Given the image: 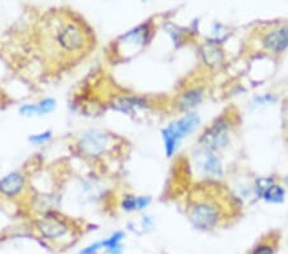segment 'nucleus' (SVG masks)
<instances>
[{"instance_id": "obj_4", "label": "nucleus", "mask_w": 288, "mask_h": 254, "mask_svg": "<svg viewBox=\"0 0 288 254\" xmlns=\"http://www.w3.org/2000/svg\"><path fill=\"white\" fill-rule=\"evenodd\" d=\"M116 135L100 129H89L78 135L77 150L89 160H101L111 154L116 144Z\"/></svg>"}, {"instance_id": "obj_25", "label": "nucleus", "mask_w": 288, "mask_h": 254, "mask_svg": "<svg viewBox=\"0 0 288 254\" xmlns=\"http://www.w3.org/2000/svg\"><path fill=\"white\" fill-rule=\"evenodd\" d=\"M151 204V197L149 195H138L137 197V212L145 211Z\"/></svg>"}, {"instance_id": "obj_18", "label": "nucleus", "mask_w": 288, "mask_h": 254, "mask_svg": "<svg viewBox=\"0 0 288 254\" xmlns=\"http://www.w3.org/2000/svg\"><path fill=\"white\" fill-rule=\"evenodd\" d=\"M121 208L124 212H137V197L133 194H124L121 200Z\"/></svg>"}, {"instance_id": "obj_24", "label": "nucleus", "mask_w": 288, "mask_h": 254, "mask_svg": "<svg viewBox=\"0 0 288 254\" xmlns=\"http://www.w3.org/2000/svg\"><path fill=\"white\" fill-rule=\"evenodd\" d=\"M101 249H104V246H102V240L95 241V243L90 244V245L85 246L82 250H80V254H97Z\"/></svg>"}, {"instance_id": "obj_8", "label": "nucleus", "mask_w": 288, "mask_h": 254, "mask_svg": "<svg viewBox=\"0 0 288 254\" xmlns=\"http://www.w3.org/2000/svg\"><path fill=\"white\" fill-rule=\"evenodd\" d=\"M194 161L202 176H206L209 179H218L223 176V165L217 151L199 146L194 153Z\"/></svg>"}, {"instance_id": "obj_23", "label": "nucleus", "mask_w": 288, "mask_h": 254, "mask_svg": "<svg viewBox=\"0 0 288 254\" xmlns=\"http://www.w3.org/2000/svg\"><path fill=\"white\" fill-rule=\"evenodd\" d=\"M275 248L274 244L270 243H261L256 245L255 248L251 250L250 254H274Z\"/></svg>"}, {"instance_id": "obj_16", "label": "nucleus", "mask_w": 288, "mask_h": 254, "mask_svg": "<svg viewBox=\"0 0 288 254\" xmlns=\"http://www.w3.org/2000/svg\"><path fill=\"white\" fill-rule=\"evenodd\" d=\"M261 198L270 204H280L285 199V189L279 184H274L272 187L267 190Z\"/></svg>"}, {"instance_id": "obj_6", "label": "nucleus", "mask_w": 288, "mask_h": 254, "mask_svg": "<svg viewBox=\"0 0 288 254\" xmlns=\"http://www.w3.org/2000/svg\"><path fill=\"white\" fill-rule=\"evenodd\" d=\"M33 226L44 239L50 241L62 240L72 231V224L69 219L51 209L36 218L33 221Z\"/></svg>"}, {"instance_id": "obj_14", "label": "nucleus", "mask_w": 288, "mask_h": 254, "mask_svg": "<svg viewBox=\"0 0 288 254\" xmlns=\"http://www.w3.org/2000/svg\"><path fill=\"white\" fill-rule=\"evenodd\" d=\"M200 122H201V117L197 112H189V113L183 114L177 121H174V124L178 133L185 139L196 130Z\"/></svg>"}, {"instance_id": "obj_12", "label": "nucleus", "mask_w": 288, "mask_h": 254, "mask_svg": "<svg viewBox=\"0 0 288 254\" xmlns=\"http://www.w3.org/2000/svg\"><path fill=\"white\" fill-rule=\"evenodd\" d=\"M200 57L202 63L209 68H218L224 62V53L221 44L206 40L200 46Z\"/></svg>"}, {"instance_id": "obj_2", "label": "nucleus", "mask_w": 288, "mask_h": 254, "mask_svg": "<svg viewBox=\"0 0 288 254\" xmlns=\"http://www.w3.org/2000/svg\"><path fill=\"white\" fill-rule=\"evenodd\" d=\"M187 218L197 230L210 231L224 218L223 204L218 197L200 193L190 200Z\"/></svg>"}, {"instance_id": "obj_1", "label": "nucleus", "mask_w": 288, "mask_h": 254, "mask_svg": "<svg viewBox=\"0 0 288 254\" xmlns=\"http://www.w3.org/2000/svg\"><path fill=\"white\" fill-rule=\"evenodd\" d=\"M45 40L60 57L75 59L91 50L94 34L85 21L76 19L73 14L60 13L46 22Z\"/></svg>"}, {"instance_id": "obj_9", "label": "nucleus", "mask_w": 288, "mask_h": 254, "mask_svg": "<svg viewBox=\"0 0 288 254\" xmlns=\"http://www.w3.org/2000/svg\"><path fill=\"white\" fill-rule=\"evenodd\" d=\"M205 99V86L204 85H192V86L183 89L177 95L174 102V107L178 112L189 113L194 112L196 107H199Z\"/></svg>"}, {"instance_id": "obj_26", "label": "nucleus", "mask_w": 288, "mask_h": 254, "mask_svg": "<svg viewBox=\"0 0 288 254\" xmlns=\"http://www.w3.org/2000/svg\"><path fill=\"white\" fill-rule=\"evenodd\" d=\"M141 224H142L143 229H150V227H153L154 221L151 216H143L142 219H141Z\"/></svg>"}, {"instance_id": "obj_15", "label": "nucleus", "mask_w": 288, "mask_h": 254, "mask_svg": "<svg viewBox=\"0 0 288 254\" xmlns=\"http://www.w3.org/2000/svg\"><path fill=\"white\" fill-rule=\"evenodd\" d=\"M126 238V234L123 231H116L112 234L109 238L102 240V246L104 250L108 254H123V245L122 241Z\"/></svg>"}, {"instance_id": "obj_5", "label": "nucleus", "mask_w": 288, "mask_h": 254, "mask_svg": "<svg viewBox=\"0 0 288 254\" xmlns=\"http://www.w3.org/2000/svg\"><path fill=\"white\" fill-rule=\"evenodd\" d=\"M236 126V114L226 112L214 119L200 135L199 145L209 150L218 151L228 144L232 131Z\"/></svg>"}, {"instance_id": "obj_17", "label": "nucleus", "mask_w": 288, "mask_h": 254, "mask_svg": "<svg viewBox=\"0 0 288 254\" xmlns=\"http://www.w3.org/2000/svg\"><path fill=\"white\" fill-rule=\"evenodd\" d=\"M274 184H277V179H275L274 176H264V177L256 179L254 189H255L256 195H259V197L261 198V195L264 194V193L267 192L269 187H272Z\"/></svg>"}, {"instance_id": "obj_19", "label": "nucleus", "mask_w": 288, "mask_h": 254, "mask_svg": "<svg viewBox=\"0 0 288 254\" xmlns=\"http://www.w3.org/2000/svg\"><path fill=\"white\" fill-rule=\"evenodd\" d=\"M51 139H53V131L51 130H45L43 133L32 134V135L28 136V141L33 145H43V144L49 143Z\"/></svg>"}, {"instance_id": "obj_10", "label": "nucleus", "mask_w": 288, "mask_h": 254, "mask_svg": "<svg viewBox=\"0 0 288 254\" xmlns=\"http://www.w3.org/2000/svg\"><path fill=\"white\" fill-rule=\"evenodd\" d=\"M27 187V177L21 171H13L0 179V195L8 199H16Z\"/></svg>"}, {"instance_id": "obj_21", "label": "nucleus", "mask_w": 288, "mask_h": 254, "mask_svg": "<svg viewBox=\"0 0 288 254\" xmlns=\"http://www.w3.org/2000/svg\"><path fill=\"white\" fill-rule=\"evenodd\" d=\"M18 112L21 116L23 117H33V116H40V109H39L38 104L27 103L22 104L18 108Z\"/></svg>"}, {"instance_id": "obj_20", "label": "nucleus", "mask_w": 288, "mask_h": 254, "mask_svg": "<svg viewBox=\"0 0 288 254\" xmlns=\"http://www.w3.org/2000/svg\"><path fill=\"white\" fill-rule=\"evenodd\" d=\"M39 109H40V116H45V114L51 113L57 107V100L54 98H44L38 103Z\"/></svg>"}, {"instance_id": "obj_22", "label": "nucleus", "mask_w": 288, "mask_h": 254, "mask_svg": "<svg viewBox=\"0 0 288 254\" xmlns=\"http://www.w3.org/2000/svg\"><path fill=\"white\" fill-rule=\"evenodd\" d=\"M165 30L168 31V35L172 38V40L174 41V44H177V46L179 45V44H182L183 35H185V33H183L182 30H179V28L175 26V24L168 23L167 27H165Z\"/></svg>"}, {"instance_id": "obj_27", "label": "nucleus", "mask_w": 288, "mask_h": 254, "mask_svg": "<svg viewBox=\"0 0 288 254\" xmlns=\"http://www.w3.org/2000/svg\"><path fill=\"white\" fill-rule=\"evenodd\" d=\"M284 182H285V184H288V175H287V177L284 179Z\"/></svg>"}, {"instance_id": "obj_7", "label": "nucleus", "mask_w": 288, "mask_h": 254, "mask_svg": "<svg viewBox=\"0 0 288 254\" xmlns=\"http://www.w3.org/2000/svg\"><path fill=\"white\" fill-rule=\"evenodd\" d=\"M261 46L270 54H283L288 49V23H279L261 35Z\"/></svg>"}, {"instance_id": "obj_3", "label": "nucleus", "mask_w": 288, "mask_h": 254, "mask_svg": "<svg viewBox=\"0 0 288 254\" xmlns=\"http://www.w3.org/2000/svg\"><path fill=\"white\" fill-rule=\"evenodd\" d=\"M154 35H155V28H154L153 22H142L113 41L112 54L114 55L116 60H121V62L131 59L136 54L142 52L151 43Z\"/></svg>"}, {"instance_id": "obj_13", "label": "nucleus", "mask_w": 288, "mask_h": 254, "mask_svg": "<svg viewBox=\"0 0 288 254\" xmlns=\"http://www.w3.org/2000/svg\"><path fill=\"white\" fill-rule=\"evenodd\" d=\"M160 135H162L163 144H164L165 155H167V158H172L183 140L181 134L175 129L174 122H170L168 126L163 127L162 131H160Z\"/></svg>"}, {"instance_id": "obj_11", "label": "nucleus", "mask_w": 288, "mask_h": 254, "mask_svg": "<svg viewBox=\"0 0 288 254\" xmlns=\"http://www.w3.org/2000/svg\"><path fill=\"white\" fill-rule=\"evenodd\" d=\"M111 108L116 112H121L124 114H135L138 109H146L150 107L148 98L141 95H118L113 98L111 102Z\"/></svg>"}]
</instances>
